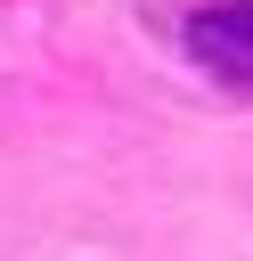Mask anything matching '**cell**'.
<instances>
[{
  "label": "cell",
  "instance_id": "cell-1",
  "mask_svg": "<svg viewBox=\"0 0 253 261\" xmlns=\"http://www.w3.org/2000/svg\"><path fill=\"white\" fill-rule=\"evenodd\" d=\"M180 41H188V57H196L204 73L253 90V0H212V8H196V16L180 24Z\"/></svg>",
  "mask_w": 253,
  "mask_h": 261
}]
</instances>
